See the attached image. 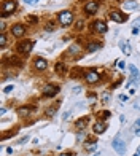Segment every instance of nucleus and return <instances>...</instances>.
I'll return each instance as SVG.
<instances>
[{"instance_id":"1","label":"nucleus","mask_w":140,"mask_h":156,"mask_svg":"<svg viewBox=\"0 0 140 156\" xmlns=\"http://www.w3.org/2000/svg\"><path fill=\"white\" fill-rule=\"evenodd\" d=\"M16 8H18V2L16 0H5V2L2 3V18H7V16H10L13 15V13L16 11Z\"/></svg>"},{"instance_id":"2","label":"nucleus","mask_w":140,"mask_h":156,"mask_svg":"<svg viewBox=\"0 0 140 156\" xmlns=\"http://www.w3.org/2000/svg\"><path fill=\"white\" fill-rule=\"evenodd\" d=\"M57 22L60 26L67 27L73 22V13L70 10H64V11H59L57 13Z\"/></svg>"},{"instance_id":"3","label":"nucleus","mask_w":140,"mask_h":156,"mask_svg":"<svg viewBox=\"0 0 140 156\" xmlns=\"http://www.w3.org/2000/svg\"><path fill=\"white\" fill-rule=\"evenodd\" d=\"M111 146H113V150H115L118 155H121V156L126 155V142L121 139L119 134L113 139V142H111Z\"/></svg>"},{"instance_id":"4","label":"nucleus","mask_w":140,"mask_h":156,"mask_svg":"<svg viewBox=\"0 0 140 156\" xmlns=\"http://www.w3.org/2000/svg\"><path fill=\"white\" fill-rule=\"evenodd\" d=\"M34 43L35 42H32V40H22V42L18 43L16 51L19 53V54H24V56H27V54L32 51V48H34Z\"/></svg>"},{"instance_id":"5","label":"nucleus","mask_w":140,"mask_h":156,"mask_svg":"<svg viewBox=\"0 0 140 156\" xmlns=\"http://www.w3.org/2000/svg\"><path fill=\"white\" fill-rule=\"evenodd\" d=\"M83 78L86 80L88 85H94V83H97V81L100 80V73L97 72L96 68H89V70L85 72V77Z\"/></svg>"},{"instance_id":"6","label":"nucleus","mask_w":140,"mask_h":156,"mask_svg":"<svg viewBox=\"0 0 140 156\" xmlns=\"http://www.w3.org/2000/svg\"><path fill=\"white\" fill-rule=\"evenodd\" d=\"M59 91L60 88L57 85H53V83H49V85H46L45 88H43V97H54V96H57L59 94Z\"/></svg>"},{"instance_id":"7","label":"nucleus","mask_w":140,"mask_h":156,"mask_svg":"<svg viewBox=\"0 0 140 156\" xmlns=\"http://www.w3.org/2000/svg\"><path fill=\"white\" fill-rule=\"evenodd\" d=\"M97 10H99V2H97V0H89V2H88L86 5L83 7V11H85L88 16L96 15Z\"/></svg>"},{"instance_id":"8","label":"nucleus","mask_w":140,"mask_h":156,"mask_svg":"<svg viewBox=\"0 0 140 156\" xmlns=\"http://www.w3.org/2000/svg\"><path fill=\"white\" fill-rule=\"evenodd\" d=\"M127 15H123L119 10H113V11H110V19L113 21V22H118V24H123L124 21H127Z\"/></svg>"},{"instance_id":"9","label":"nucleus","mask_w":140,"mask_h":156,"mask_svg":"<svg viewBox=\"0 0 140 156\" xmlns=\"http://www.w3.org/2000/svg\"><path fill=\"white\" fill-rule=\"evenodd\" d=\"M91 27H92V30L96 32V34H105L107 30H108V27H107V24L104 21H100V19H97V21H94L91 24Z\"/></svg>"},{"instance_id":"10","label":"nucleus","mask_w":140,"mask_h":156,"mask_svg":"<svg viewBox=\"0 0 140 156\" xmlns=\"http://www.w3.org/2000/svg\"><path fill=\"white\" fill-rule=\"evenodd\" d=\"M26 34V26L22 24H15L11 27V35L16 37V38H21V37H24Z\"/></svg>"},{"instance_id":"11","label":"nucleus","mask_w":140,"mask_h":156,"mask_svg":"<svg viewBox=\"0 0 140 156\" xmlns=\"http://www.w3.org/2000/svg\"><path fill=\"white\" fill-rule=\"evenodd\" d=\"M34 67L38 72H43V70H46V67H48V61L43 59V57H35L34 59Z\"/></svg>"},{"instance_id":"12","label":"nucleus","mask_w":140,"mask_h":156,"mask_svg":"<svg viewBox=\"0 0 140 156\" xmlns=\"http://www.w3.org/2000/svg\"><path fill=\"white\" fill-rule=\"evenodd\" d=\"M3 62H5V64H10V65H15V67H22V65H24L22 59H21V57H16V56H10V57H7Z\"/></svg>"},{"instance_id":"13","label":"nucleus","mask_w":140,"mask_h":156,"mask_svg":"<svg viewBox=\"0 0 140 156\" xmlns=\"http://www.w3.org/2000/svg\"><path fill=\"white\" fill-rule=\"evenodd\" d=\"M102 46H104L102 42H89L86 45V53H96V51H99Z\"/></svg>"},{"instance_id":"14","label":"nucleus","mask_w":140,"mask_h":156,"mask_svg":"<svg viewBox=\"0 0 140 156\" xmlns=\"http://www.w3.org/2000/svg\"><path fill=\"white\" fill-rule=\"evenodd\" d=\"M88 124H89V116H85V118H81V120L75 121V129L81 132L83 129H86Z\"/></svg>"},{"instance_id":"15","label":"nucleus","mask_w":140,"mask_h":156,"mask_svg":"<svg viewBox=\"0 0 140 156\" xmlns=\"http://www.w3.org/2000/svg\"><path fill=\"white\" fill-rule=\"evenodd\" d=\"M54 70H56V73H57V75H65V73H67V65H65V62L59 61V62H56Z\"/></svg>"},{"instance_id":"16","label":"nucleus","mask_w":140,"mask_h":156,"mask_svg":"<svg viewBox=\"0 0 140 156\" xmlns=\"http://www.w3.org/2000/svg\"><path fill=\"white\" fill-rule=\"evenodd\" d=\"M139 7V2H135V0H126V2L123 3V8L126 11H129V10H135V8Z\"/></svg>"},{"instance_id":"17","label":"nucleus","mask_w":140,"mask_h":156,"mask_svg":"<svg viewBox=\"0 0 140 156\" xmlns=\"http://www.w3.org/2000/svg\"><path fill=\"white\" fill-rule=\"evenodd\" d=\"M105 129H107V124L104 121H97L94 124V132H96V134H104Z\"/></svg>"},{"instance_id":"18","label":"nucleus","mask_w":140,"mask_h":156,"mask_svg":"<svg viewBox=\"0 0 140 156\" xmlns=\"http://www.w3.org/2000/svg\"><path fill=\"white\" fill-rule=\"evenodd\" d=\"M129 72H130V81H135V83H137V81H139V70H137V67L130 64V65H129Z\"/></svg>"},{"instance_id":"19","label":"nucleus","mask_w":140,"mask_h":156,"mask_svg":"<svg viewBox=\"0 0 140 156\" xmlns=\"http://www.w3.org/2000/svg\"><path fill=\"white\" fill-rule=\"evenodd\" d=\"M80 51H81V46L78 43H75V45H72V46L67 49V54H69V56H75V54H78Z\"/></svg>"},{"instance_id":"20","label":"nucleus","mask_w":140,"mask_h":156,"mask_svg":"<svg viewBox=\"0 0 140 156\" xmlns=\"http://www.w3.org/2000/svg\"><path fill=\"white\" fill-rule=\"evenodd\" d=\"M30 112H32L30 107H19V108H18V115H19V116H22V118L29 116Z\"/></svg>"},{"instance_id":"21","label":"nucleus","mask_w":140,"mask_h":156,"mask_svg":"<svg viewBox=\"0 0 140 156\" xmlns=\"http://www.w3.org/2000/svg\"><path fill=\"white\" fill-rule=\"evenodd\" d=\"M119 48H121V51H123L126 56H129V54L132 53V51H130V46H129L127 42H119Z\"/></svg>"},{"instance_id":"22","label":"nucleus","mask_w":140,"mask_h":156,"mask_svg":"<svg viewBox=\"0 0 140 156\" xmlns=\"http://www.w3.org/2000/svg\"><path fill=\"white\" fill-rule=\"evenodd\" d=\"M72 77L73 78H83V77H85V72H83L81 70V68H73V70H72Z\"/></svg>"},{"instance_id":"23","label":"nucleus","mask_w":140,"mask_h":156,"mask_svg":"<svg viewBox=\"0 0 140 156\" xmlns=\"http://www.w3.org/2000/svg\"><path fill=\"white\" fill-rule=\"evenodd\" d=\"M56 112H57V105H54V107H51V108H46L45 115H46V116H53Z\"/></svg>"},{"instance_id":"24","label":"nucleus","mask_w":140,"mask_h":156,"mask_svg":"<svg viewBox=\"0 0 140 156\" xmlns=\"http://www.w3.org/2000/svg\"><path fill=\"white\" fill-rule=\"evenodd\" d=\"M26 22H27V24H37V22H38V18H37V16H27Z\"/></svg>"},{"instance_id":"25","label":"nucleus","mask_w":140,"mask_h":156,"mask_svg":"<svg viewBox=\"0 0 140 156\" xmlns=\"http://www.w3.org/2000/svg\"><path fill=\"white\" fill-rule=\"evenodd\" d=\"M132 129H134V134H135V135H140V120H137V121L134 123V127H132Z\"/></svg>"},{"instance_id":"26","label":"nucleus","mask_w":140,"mask_h":156,"mask_svg":"<svg viewBox=\"0 0 140 156\" xmlns=\"http://www.w3.org/2000/svg\"><path fill=\"white\" fill-rule=\"evenodd\" d=\"M110 115H111V113L108 112V110H104L102 113H99V120H100V118H102V120H108Z\"/></svg>"},{"instance_id":"27","label":"nucleus","mask_w":140,"mask_h":156,"mask_svg":"<svg viewBox=\"0 0 140 156\" xmlns=\"http://www.w3.org/2000/svg\"><path fill=\"white\" fill-rule=\"evenodd\" d=\"M18 134V129H15V131H11V132H5V134L2 135V139L5 140V139H8V137H13V135H16Z\"/></svg>"},{"instance_id":"28","label":"nucleus","mask_w":140,"mask_h":156,"mask_svg":"<svg viewBox=\"0 0 140 156\" xmlns=\"http://www.w3.org/2000/svg\"><path fill=\"white\" fill-rule=\"evenodd\" d=\"M45 30H48V32H54V30H56V27H54V24H53V22H46Z\"/></svg>"},{"instance_id":"29","label":"nucleus","mask_w":140,"mask_h":156,"mask_svg":"<svg viewBox=\"0 0 140 156\" xmlns=\"http://www.w3.org/2000/svg\"><path fill=\"white\" fill-rule=\"evenodd\" d=\"M5 43H7V35H5V32H2V35H0V46H5Z\"/></svg>"},{"instance_id":"30","label":"nucleus","mask_w":140,"mask_h":156,"mask_svg":"<svg viewBox=\"0 0 140 156\" xmlns=\"http://www.w3.org/2000/svg\"><path fill=\"white\" fill-rule=\"evenodd\" d=\"M13 91V85H10V86H7L5 89H3V93H11Z\"/></svg>"},{"instance_id":"31","label":"nucleus","mask_w":140,"mask_h":156,"mask_svg":"<svg viewBox=\"0 0 140 156\" xmlns=\"http://www.w3.org/2000/svg\"><path fill=\"white\" fill-rule=\"evenodd\" d=\"M127 99H129V97H127V96H124V94H121V96H119V100H121V102H126Z\"/></svg>"},{"instance_id":"32","label":"nucleus","mask_w":140,"mask_h":156,"mask_svg":"<svg viewBox=\"0 0 140 156\" xmlns=\"http://www.w3.org/2000/svg\"><path fill=\"white\" fill-rule=\"evenodd\" d=\"M118 67H119V68H124V67H126V64H124L123 61H118Z\"/></svg>"},{"instance_id":"33","label":"nucleus","mask_w":140,"mask_h":156,"mask_svg":"<svg viewBox=\"0 0 140 156\" xmlns=\"http://www.w3.org/2000/svg\"><path fill=\"white\" fill-rule=\"evenodd\" d=\"M83 24H85V22H83V21H80V22H78V24H77V26H78L77 29H78V30H81V29H83Z\"/></svg>"},{"instance_id":"34","label":"nucleus","mask_w":140,"mask_h":156,"mask_svg":"<svg viewBox=\"0 0 140 156\" xmlns=\"http://www.w3.org/2000/svg\"><path fill=\"white\" fill-rule=\"evenodd\" d=\"M26 2H27V3H29V5H35V3H37V2H38V0H26Z\"/></svg>"},{"instance_id":"35","label":"nucleus","mask_w":140,"mask_h":156,"mask_svg":"<svg viewBox=\"0 0 140 156\" xmlns=\"http://www.w3.org/2000/svg\"><path fill=\"white\" fill-rule=\"evenodd\" d=\"M139 30H140V27H134V29H132V34H134V35H137V34H139Z\"/></svg>"},{"instance_id":"36","label":"nucleus","mask_w":140,"mask_h":156,"mask_svg":"<svg viewBox=\"0 0 140 156\" xmlns=\"http://www.w3.org/2000/svg\"><path fill=\"white\" fill-rule=\"evenodd\" d=\"M134 27H140V19H135L134 21Z\"/></svg>"},{"instance_id":"37","label":"nucleus","mask_w":140,"mask_h":156,"mask_svg":"<svg viewBox=\"0 0 140 156\" xmlns=\"http://www.w3.org/2000/svg\"><path fill=\"white\" fill-rule=\"evenodd\" d=\"M27 140H29V137H24V139H21V142H19V143H26Z\"/></svg>"},{"instance_id":"38","label":"nucleus","mask_w":140,"mask_h":156,"mask_svg":"<svg viewBox=\"0 0 140 156\" xmlns=\"http://www.w3.org/2000/svg\"><path fill=\"white\" fill-rule=\"evenodd\" d=\"M73 91H75V94H78V93H81V88H80V86H78V88H75Z\"/></svg>"},{"instance_id":"39","label":"nucleus","mask_w":140,"mask_h":156,"mask_svg":"<svg viewBox=\"0 0 140 156\" xmlns=\"http://www.w3.org/2000/svg\"><path fill=\"white\" fill-rule=\"evenodd\" d=\"M57 156H72L70 153H60V155H57Z\"/></svg>"},{"instance_id":"40","label":"nucleus","mask_w":140,"mask_h":156,"mask_svg":"<svg viewBox=\"0 0 140 156\" xmlns=\"http://www.w3.org/2000/svg\"><path fill=\"white\" fill-rule=\"evenodd\" d=\"M134 156H140V153H137V151H135V155Z\"/></svg>"},{"instance_id":"41","label":"nucleus","mask_w":140,"mask_h":156,"mask_svg":"<svg viewBox=\"0 0 140 156\" xmlns=\"http://www.w3.org/2000/svg\"><path fill=\"white\" fill-rule=\"evenodd\" d=\"M80 2H83V0H80Z\"/></svg>"}]
</instances>
